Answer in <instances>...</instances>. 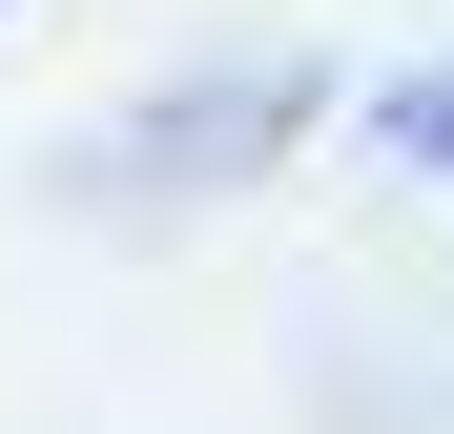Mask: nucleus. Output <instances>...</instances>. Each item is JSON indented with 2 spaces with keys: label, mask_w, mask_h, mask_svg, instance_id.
<instances>
[{
  "label": "nucleus",
  "mask_w": 454,
  "mask_h": 434,
  "mask_svg": "<svg viewBox=\"0 0 454 434\" xmlns=\"http://www.w3.org/2000/svg\"><path fill=\"white\" fill-rule=\"evenodd\" d=\"M372 145H413V166H454V62H413V83L372 104Z\"/></svg>",
  "instance_id": "nucleus-1"
}]
</instances>
